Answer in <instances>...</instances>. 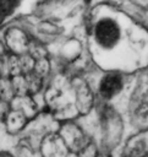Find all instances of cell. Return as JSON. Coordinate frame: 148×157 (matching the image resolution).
<instances>
[{"mask_svg":"<svg viewBox=\"0 0 148 157\" xmlns=\"http://www.w3.org/2000/svg\"><path fill=\"white\" fill-rule=\"evenodd\" d=\"M2 52H4V45H2V43H1V40H0V59H1V54H2Z\"/></svg>","mask_w":148,"mask_h":157,"instance_id":"8992f818","label":"cell"},{"mask_svg":"<svg viewBox=\"0 0 148 157\" xmlns=\"http://www.w3.org/2000/svg\"><path fill=\"white\" fill-rule=\"evenodd\" d=\"M0 157H20L18 155H16L13 151L7 150V148H1L0 150Z\"/></svg>","mask_w":148,"mask_h":157,"instance_id":"5b68a950","label":"cell"},{"mask_svg":"<svg viewBox=\"0 0 148 157\" xmlns=\"http://www.w3.org/2000/svg\"><path fill=\"white\" fill-rule=\"evenodd\" d=\"M120 38L119 26L115 21L110 18L100 20L95 26V40L99 45L110 49L115 47Z\"/></svg>","mask_w":148,"mask_h":157,"instance_id":"6da1fadb","label":"cell"},{"mask_svg":"<svg viewBox=\"0 0 148 157\" xmlns=\"http://www.w3.org/2000/svg\"><path fill=\"white\" fill-rule=\"evenodd\" d=\"M122 88V78L117 74H109L100 82V93L105 98H111Z\"/></svg>","mask_w":148,"mask_h":157,"instance_id":"3957f363","label":"cell"},{"mask_svg":"<svg viewBox=\"0 0 148 157\" xmlns=\"http://www.w3.org/2000/svg\"><path fill=\"white\" fill-rule=\"evenodd\" d=\"M20 6V1L0 0V32L7 27V23L11 21V18L15 17Z\"/></svg>","mask_w":148,"mask_h":157,"instance_id":"277c9868","label":"cell"},{"mask_svg":"<svg viewBox=\"0 0 148 157\" xmlns=\"http://www.w3.org/2000/svg\"><path fill=\"white\" fill-rule=\"evenodd\" d=\"M1 43L4 45V49L11 52L12 54L22 53L23 45L26 44V37L20 28L16 27H6L4 29Z\"/></svg>","mask_w":148,"mask_h":157,"instance_id":"7a4b0ae2","label":"cell"}]
</instances>
